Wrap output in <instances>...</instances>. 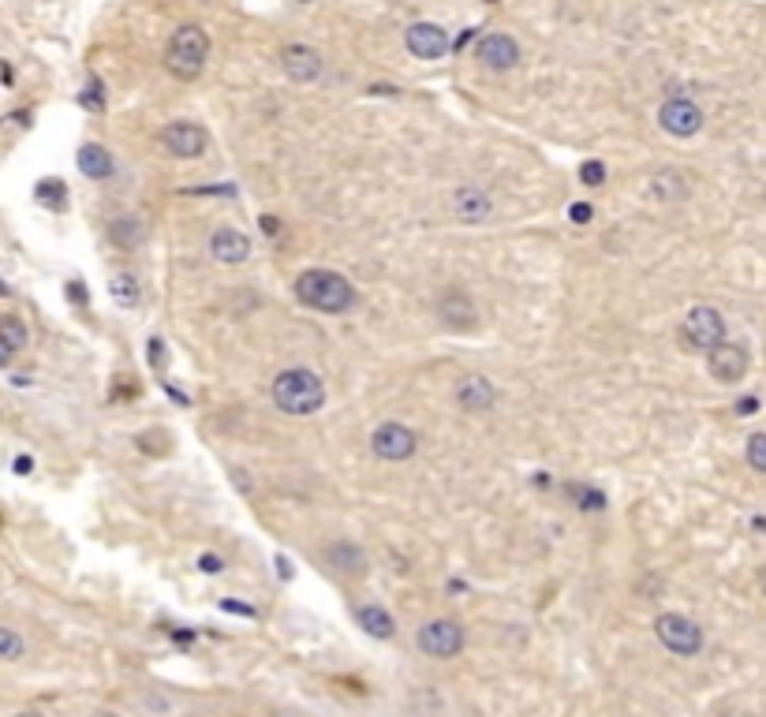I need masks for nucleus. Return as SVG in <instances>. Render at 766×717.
<instances>
[{
  "mask_svg": "<svg viewBox=\"0 0 766 717\" xmlns=\"http://www.w3.org/2000/svg\"><path fill=\"white\" fill-rule=\"evenodd\" d=\"M296 299L322 314H348L355 307V288L333 269H307L296 277Z\"/></svg>",
  "mask_w": 766,
  "mask_h": 717,
  "instance_id": "obj_1",
  "label": "nucleus"
},
{
  "mask_svg": "<svg viewBox=\"0 0 766 717\" xmlns=\"http://www.w3.org/2000/svg\"><path fill=\"white\" fill-rule=\"evenodd\" d=\"M273 404L284 411V415H314V411L326 404V385L318 374L311 370H284L273 381Z\"/></svg>",
  "mask_w": 766,
  "mask_h": 717,
  "instance_id": "obj_2",
  "label": "nucleus"
},
{
  "mask_svg": "<svg viewBox=\"0 0 766 717\" xmlns=\"http://www.w3.org/2000/svg\"><path fill=\"white\" fill-rule=\"evenodd\" d=\"M206 60H210V38H206V30L195 27V23H187L180 27L176 34L169 38V49H165V64L176 79H199L202 68H206Z\"/></svg>",
  "mask_w": 766,
  "mask_h": 717,
  "instance_id": "obj_3",
  "label": "nucleus"
},
{
  "mask_svg": "<svg viewBox=\"0 0 766 717\" xmlns=\"http://www.w3.org/2000/svg\"><path fill=\"white\" fill-rule=\"evenodd\" d=\"M654 635L662 639V647L681 654V658H696L699 650H703V628H699L696 620L681 617V613H662V617L654 620Z\"/></svg>",
  "mask_w": 766,
  "mask_h": 717,
  "instance_id": "obj_4",
  "label": "nucleus"
},
{
  "mask_svg": "<svg viewBox=\"0 0 766 717\" xmlns=\"http://www.w3.org/2000/svg\"><path fill=\"white\" fill-rule=\"evenodd\" d=\"M684 348L692 352H714L718 344H725V322L714 307H696L681 325Z\"/></svg>",
  "mask_w": 766,
  "mask_h": 717,
  "instance_id": "obj_5",
  "label": "nucleus"
},
{
  "mask_svg": "<svg viewBox=\"0 0 766 717\" xmlns=\"http://www.w3.org/2000/svg\"><path fill=\"white\" fill-rule=\"evenodd\" d=\"M419 647L423 654L430 658H456L460 650H464V628L456 624V620H430L423 624V632H419Z\"/></svg>",
  "mask_w": 766,
  "mask_h": 717,
  "instance_id": "obj_6",
  "label": "nucleus"
},
{
  "mask_svg": "<svg viewBox=\"0 0 766 717\" xmlns=\"http://www.w3.org/2000/svg\"><path fill=\"white\" fill-rule=\"evenodd\" d=\"M658 124H662V131L673 135V139H692L699 127H703V109L688 98H669L666 105L658 109Z\"/></svg>",
  "mask_w": 766,
  "mask_h": 717,
  "instance_id": "obj_7",
  "label": "nucleus"
},
{
  "mask_svg": "<svg viewBox=\"0 0 766 717\" xmlns=\"http://www.w3.org/2000/svg\"><path fill=\"white\" fill-rule=\"evenodd\" d=\"M161 146L169 150L172 157H199L206 146H210V135L202 124H191V120H176V124L161 127Z\"/></svg>",
  "mask_w": 766,
  "mask_h": 717,
  "instance_id": "obj_8",
  "label": "nucleus"
},
{
  "mask_svg": "<svg viewBox=\"0 0 766 717\" xmlns=\"http://www.w3.org/2000/svg\"><path fill=\"white\" fill-rule=\"evenodd\" d=\"M404 45L419 60H441L453 42H449V30L438 27V23H412L408 34H404Z\"/></svg>",
  "mask_w": 766,
  "mask_h": 717,
  "instance_id": "obj_9",
  "label": "nucleus"
},
{
  "mask_svg": "<svg viewBox=\"0 0 766 717\" xmlns=\"http://www.w3.org/2000/svg\"><path fill=\"white\" fill-rule=\"evenodd\" d=\"M475 60L490 71H509L520 64V45L509 34H483L475 42Z\"/></svg>",
  "mask_w": 766,
  "mask_h": 717,
  "instance_id": "obj_10",
  "label": "nucleus"
},
{
  "mask_svg": "<svg viewBox=\"0 0 766 717\" xmlns=\"http://www.w3.org/2000/svg\"><path fill=\"white\" fill-rule=\"evenodd\" d=\"M370 449L378 452L382 460H393V464H400V460L415 456V434L408 430V426H400V422H385V426H378V430H374V441H370Z\"/></svg>",
  "mask_w": 766,
  "mask_h": 717,
  "instance_id": "obj_11",
  "label": "nucleus"
},
{
  "mask_svg": "<svg viewBox=\"0 0 766 717\" xmlns=\"http://www.w3.org/2000/svg\"><path fill=\"white\" fill-rule=\"evenodd\" d=\"M707 370L714 381H725V385H737L744 374H748V352L740 344H718L714 352H707Z\"/></svg>",
  "mask_w": 766,
  "mask_h": 717,
  "instance_id": "obj_12",
  "label": "nucleus"
},
{
  "mask_svg": "<svg viewBox=\"0 0 766 717\" xmlns=\"http://www.w3.org/2000/svg\"><path fill=\"white\" fill-rule=\"evenodd\" d=\"M281 68L292 83H314L322 75V53L311 49V45H284Z\"/></svg>",
  "mask_w": 766,
  "mask_h": 717,
  "instance_id": "obj_13",
  "label": "nucleus"
},
{
  "mask_svg": "<svg viewBox=\"0 0 766 717\" xmlns=\"http://www.w3.org/2000/svg\"><path fill=\"white\" fill-rule=\"evenodd\" d=\"M438 318L445 322V329H453V333H471V329L479 325L475 303H471L468 296H460V292H449V296H441Z\"/></svg>",
  "mask_w": 766,
  "mask_h": 717,
  "instance_id": "obj_14",
  "label": "nucleus"
},
{
  "mask_svg": "<svg viewBox=\"0 0 766 717\" xmlns=\"http://www.w3.org/2000/svg\"><path fill=\"white\" fill-rule=\"evenodd\" d=\"M210 251L217 262H225V266H240L247 262V254H251V239L236 232V228H217L210 239Z\"/></svg>",
  "mask_w": 766,
  "mask_h": 717,
  "instance_id": "obj_15",
  "label": "nucleus"
},
{
  "mask_svg": "<svg viewBox=\"0 0 766 717\" xmlns=\"http://www.w3.org/2000/svg\"><path fill=\"white\" fill-rule=\"evenodd\" d=\"M456 400L464 411H490L497 404V389L494 381H486L483 374H471L456 385Z\"/></svg>",
  "mask_w": 766,
  "mask_h": 717,
  "instance_id": "obj_16",
  "label": "nucleus"
},
{
  "mask_svg": "<svg viewBox=\"0 0 766 717\" xmlns=\"http://www.w3.org/2000/svg\"><path fill=\"white\" fill-rule=\"evenodd\" d=\"M146 236H150V228H146V221L135 217V213H124V217H116L113 225H109V239H113L120 251H135V247H142Z\"/></svg>",
  "mask_w": 766,
  "mask_h": 717,
  "instance_id": "obj_17",
  "label": "nucleus"
},
{
  "mask_svg": "<svg viewBox=\"0 0 766 717\" xmlns=\"http://www.w3.org/2000/svg\"><path fill=\"white\" fill-rule=\"evenodd\" d=\"M79 172H83L86 180H109V176L116 172V161L105 146L86 142L83 150H79Z\"/></svg>",
  "mask_w": 766,
  "mask_h": 717,
  "instance_id": "obj_18",
  "label": "nucleus"
},
{
  "mask_svg": "<svg viewBox=\"0 0 766 717\" xmlns=\"http://www.w3.org/2000/svg\"><path fill=\"white\" fill-rule=\"evenodd\" d=\"M453 210H456V217H460V221L475 225V221H486L494 206H490V198H486L483 191H475V187H464V191H456Z\"/></svg>",
  "mask_w": 766,
  "mask_h": 717,
  "instance_id": "obj_19",
  "label": "nucleus"
},
{
  "mask_svg": "<svg viewBox=\"0 0 766 717\" xmlns=\"http://www.w3.org/2000/svg\"><path fill=\"white\" fill-rule=\"evenodd\" d=\"M326 561L344 572V576H363L367 572V557H363V549H355L352 542H333L326 549Z\"/></svg>",
  "mask_w": 766,
  "mask_h": 717,
  "instance_id": "obj_20",
  "label": "nucleus"
},
{
  "mask_svg": "<svg viewBox=\"0 0 766 717\" xmlns=\"http://www.w3.org/2000/svg\"><path fill=\"white\" fill-rule=\"evenodd\" d=\"M355 617H359V628L374 635V639H393V632H397V624H393V617L385 613L382 605H363Z\"/></svg>",
  "mask_w": 766,
  "mask_h": 717,
  "instance_id": "obj_21",
  "label": "nucleus"
},
{
  "mask_svg": "<svg viewBox=\"0 0 766 717\" xmlns=\"http://www.w3.org/2000/svg\"><path fill=\"white\" fill-rule=\"evenodd\" d=\"M651 195L658 202H677V198L688 195V180H684L681 172H658L651 180Z\"/></svg>",
  "mask_w": 766,
  "mask_h": 717,
  "instance_id": "obj_22",
  "label": "nucleus"
},
{
  "mask_svg": "<svg viewBox=\"0 0 766 717\" xmlns=\"http://www.w3.org/2000/svg\"><path fill=\"white\" fill-rule=\"evenodd\" d=\"M109 292H113V299L120 307H139V299H142V288L131 273H116L113 281H109Z\"/></svg>",
  "mask_w": 766,
  "mask_h": 717,
  "instance_id": "obj_23",
  "label": "nucleus"
},
{
  "mask_svg": "<svg viewBox=\"0 0 766 717\" xmlns=\"http://www.w3.org/2000/svg\"><path fill=\"white\" fill-rule=\"evenodd\" d=\"M0 340H8L15 352H23V348H27V340H30L27 322H23V318H15V314H4V318H0Z\"/></svg>",
  "mask_w": 766,
  "mask_h": 717,
  "instance_id": "obj_24",
  "label": "nucleus"
},
{
  "mask_svg": "<svg viewBox=\"0 0 766 717\" xmlns=\"http://www.w3.org/2000/svg\"><path fill=\"white\" fill-rule=\"evenodd\" d=\"M27 654V639L15 628H0V661H19Z\"/></svg>",
  "mask_w": 766,
  "mask_h": 717,
  "instance_id": "obj_25",
  "label": "nucleus"
},
{
  "mask_svg": "<svg viewBox=\"0 0 766 717\" xmlns=\"http://www.w3.org/2000/svg\"><path fill=\"white\" fill-rule=\"evenodd\" d=\"M568 497L583 508V512H598V508H606V497L591 486H568Z\"/></svg>",
  "mask_w": 766,
  "mask_h": 717,
  "instance_id": "obj_26",
  "label": "nucleus"
},
{
  "mask_svg": "<svg viewBox=\"0 0 766 717\" xmlns=\"http://www.w3.org/2000/svg\"><path fill=\"white\" fill-rule=\"evenodd\" d=\"M79 101H83L86 109H94V113H101V109H105V86H101V79H86L83 94H79Z\"/></svg>",
  "mask_w": 766,
  "mask_h": 717,
  "instance_id": "obj_27",
  "label": "nucleus"
},
{
  "mask_svg": "<svg viewBox=\"0 0 766 717\" xmlns=\"http://www.w3.org/2000/svg\"><path fill=\"white\" fill-rule=\"evenodd\" d=\"M38 198L49 202L53 210H60V206H64V198H68V191H64V183L60 180H42L38 183Z\"/></svg>",
  "mask_w": 766,
  "mask_h": 717,
  "instance_id": "obj_28",
  "label": "nucleus"
},
{
  "mask_svg": "<svg viewBox=\"0 0 766 717\" xmlns=\"http://www.w3.org/2000/svg\"><path fill=\"white\" fill-rule=\"evenodd\" d=\"M748 464H752L755 471H766V434H755L752 441H748Z\"/></svg>",
  "mask_w": 766,
  "mask_h": 717,
  "instance_id": "obj_29",
  "label": "nucleus"
},
{
  "mask_svg": "<svg viewBox=\"0 0 766 717\" xmlns=\"http://www.w3.org/2000/svg\"><path fill=\"white\" fill-rule=\"evenodd\" d=\"M580 180L587 187H598V183H606V165L602 161H583L580 165Z\"/></svg>",
  "mask_w": 766,
  "mask_h": 717,
  "instance_id": "obj_30",
  "label": "nucleus"
},
{
  "mask_svg": "<svg viewBox=\"0 0 766 717\" xmlns=\"http://www.w3.org/2000/svg\"><path fill=\"white\" fill-rule=\"evenodd\" d=\"M568 217H572V221H576V225H587V221H591V217H595V210H591V206H587V202H576V206H572V210H568Z\"/></svg>",
  "mask_w": 766,
  "mask_h": 717,
  "instance_id": "obj_31",
  "label": "nucleus"
},
{
  "mask_svg": "<svg viewBox=\"0 0 766 717\" xmlns=\"http://www.w3.org/2000/svg\"><path fill=\"white\" fill-rule=\"evenodd\" d=\"M199 568L206 572V576H217L225 564H221V557H199Z\"/></svg>",
  "mask_w": 766,
  "mask_h": 717,
  "instance_id": "obj_32",
  "label": "nucleus"
},
{
  "mask_svg": "<svg viewBox=\"0 0 766 717\" xmlns=\"http://www.w3.org/2000/svg\"><path fill=\"white\" fill-rule=\"evenodd\" d=\"M12 359H15V348L8 340H0V366H12Z\"/></svg>",
  "mask_w": 766,
  "mask_h": 717,
  "instance_id": "obj_33",
  "label": "nucleus"
},
{
  "mask_svg": "<svg viewBox=\"0 0 766 717\" xmlns=\"http://www.w3.org/2000/svg\"><path fill=\"white\" fill-rule=\"evenodd\" d=\"M755 408H759V400H755V396H748V400H740V404H737L740 415H752Z\"/></svg>",
  "mask_w": 766,
  "mask_h": 717,
  "instance_id": "obj_34",
  "label": "nucleus"
},
{
  "mask_svg": "<svg viewBox=\"0 0 766 717\" xmlns=\"http://www.w3.org/2000/svg\"><path fill=\"white\" fill-rule=\"evenodd\" d=\"M30 467H34L30 456H19V460H15V471H19V475H30Z\"/></svg>",
  "mask_w": 766,
  "mask_h": 717,
  "instance_id": "obj_35",
  "label": "nucleus"
},
{
  "mask_svg": "<svg viewBox=\"0 0 766 717\" xmlns=\"http://www.w3.org/2000/svg\"><path fill=\"white\" fill-rule=\"evenodd\" d=\"M68 296H75V303H86V292H83V284H68Z\"/></svg>",
  "mask_w": 766,
  "mask_h": 717,
  "instance_id": "obj_36",
  "label": "nucleus"
},
{
  "mask_svg": "<svg viewBox=\"0 0 766 717\" xmlns=\"http://www.w3.org/2000/svg\"><path fill=\"white\" fill-rule=\"evenodd\" d=\"M90 717H116L113 710H98V714H90Z\"/></svg>",
  "mask_w": 766,
  "mask_h": 717,
  "instance_id": "obj_37",
  "label": "nucleus"
},
{
  "mask_svg": "<svg viewBox=\"0 0 766 717\" xmlns=\"http://www.w3.org/2000/svg\"><path fill=\"white\" fill-rule=\"evenodd\" d=\"M19 717H42V714H34V710H27V714H19Z\"/></svg>",
  "mask_w": 766,
  "mask_h": 717,
  "instance_id": "obj_38",
  "label": "nucleus"
},
{
  "mask_svg": "<svg viewBox=\"0 0 766 717\" xmlns=\"http://www.w3.org/2000/svg\"><path fill=\"white\" fill-rule=\"evenodd\" d=\"M759 583H763V591H766V572H763V579H759Z\"/></svg>",
  "mask_w": 766,
  "mask_h": 717,
  "instance_id": "obj_39",
  "label": "nucleus"
}]
</instances>
